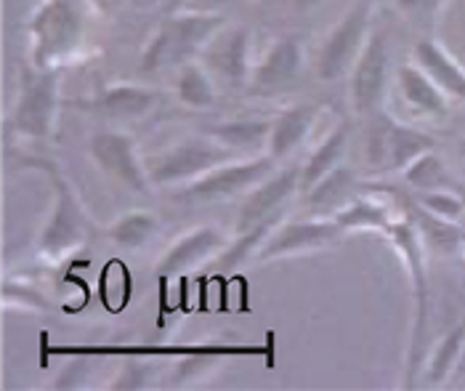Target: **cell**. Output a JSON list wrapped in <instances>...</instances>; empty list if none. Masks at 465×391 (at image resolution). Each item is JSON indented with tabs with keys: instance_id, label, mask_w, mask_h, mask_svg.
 Instances as JSON below:
<instances>
[{
	"instance_id": "16",
	"label": "cell",
	"mask_w": 465,
	"mask_h": 391,
	"mask_svg": "<svg viewBox=\"0 0 465 391\" xmlns=\"http://www.w3.org/2000/svg\"><path fill=\"white\" fill-rule=\"evenodd\" d=\"M226 246H229V237L221 226L203 224L181 235L179 240L163 253V258L157 261V272L160 277H183L194 272L197 266H203L205 261H215Z\"/></svg>"
},
{
	"instance_id": "28",
	"label": "cell",
	"mask_w": 465,
	"mask_h": 391,
	"mask_svg": "<svg viewBox=\"0 0 465 391\" xmlns=\"http://www.w3.org/2000/svg\"><path fill=\"white\" fill-rule=\"evenodd\" d=\"M401 178L410 189L415 192H429V189H450L455 186V178L450 176L444 160L436 155V149H429L423 152L420 157H415L404 171H401ZM458 189V186H455Z\"/></svg>"
},
{
	"instance_id": "20",
	"label": "cell",
	"mask_w": 465,
	"mask_h": 391,
	"mask_svg": "<svg viewBox=\"0 0 465 391\" xmlns=\"http://www.w3.org/2000/svg\"><path fill=\"white\" fill-rule=\"evenodd\" d=\"M412 59L429 72L452 102L465 105V67L436 37H420L412 48Z\"/></svg>"
},
{
	"instance_id": "37",
	"label": "cell",
	"mask_w": 465,
	"mask_h": 391,
	"mask_svg": "<svg viewBox=\"0 0 465 391\" xmlns=\"http://www.w3.org/2000/svg\"><path fill=\"white\" fill-rule=\"evenodd\" d=\"M232 3H237V0H181V5L189 11H211V14H218L221 8H226Z\"/></svg>"
},
{
	"instance_id": "22",
	"label": "cell",
	"mask_w": 465,
	"mask_h": 391,
	"mask_svg": "<svg viewBox=\"0 0 465 391\" xmlns=\"http://www.w3.org/2000/svg\"><path fill=\"white\" fill-rule=\"evenodd\" d=\"M346 152H349V128L346 125H335L327 136H322V142L312 149V155L301 165V192L306 195L330 171L343 165L346 163Z\"/></svg>"
},
{
	"instance_id": "30",
	"label": "cell",
	"mask_w": 465,
	"mask_h": 391,
	"mask_svg": "<svg viewBox=\"0 0 465 391\" xmlns=\"http://www.w3.org/2000/svg\"><path fill=\"white\" fill-rule=\"evenodd\" d=\"M280 218H272V221H263L258 226H252L248 232H237V237L223 248V253L215 258V266L218 269H234V266H242L248 261H255L258 250L263 246V240L269 237V232L274 229Z\"/></svg>"
},
{
	"instance_id": "38",
	"label": "cell",
	"mask_w": 465,
	"mask_h": 391,
	"mask_svg": "<svg viewBox=\"0 0 465 391\" xmlns=\"http://www.w3.org/2000/svg\"><path fill=\"white\" fill-rule=\"evenodd\" d=\"M450 386H465V346H463V355H460V362H458V367H455V373H452Z\"/></svg>"
},
{
	"instance_id": "41",
	"label": "cell",
	"mask_w": 465,
	"mask_h": 391,
	"mask_svg": "<svg viewBox=\"0 0 465 391\" xmlns=\"http://www.w3.org/2000/svg\"><path fill=\"white\" fill-rule=\"evenodd\" d=\"M460 250H463V256H465V229H463V246H460Z\"/></svg>"
},
{
	"instance_id": "32",
	"label": "cell",
	"mask_w": 465,
	"mask_h": 391,
	"mask_svg": "<svg viewBox=\"0 0 465 391\" xmlns=\"http://www.w3.org/2000/svg\"><path fill=\"white\" fill-rule=\"evenodd\" d=\"M160 365L154 359H142V356H131L120 365V370L112 376L107 384L109 391H143L160 386Z\"/></svg>"
},
{
	"instance_id": "7",
	"label": "cell",
	"mask_w": 465,
	"mask_h": 391,
	"mask_svg": "<svg viewBox=\"0 0 465 391\" xmlns=\"http://www.w3.org/2000/svg\"><path fill=\"white\" fill-rule=\"evenodd\" d=\"M372 27H375V0H357L322 40L314 56L317 77L322 83L349 77Z\"/></svg>"
},
{
	"instance_id": "8",
	"label": "cell",
	"mask_w": 465,
	"mask_h": 391,
	"mask_svg": "<svg viewBox=\"0 0 465 391\" xmlns=\"http://www.w3.org/2000/svg\"><path fill=\"white\" fill-rule=\"evenodd\" d=\"M59 75L56 70H40L27 65L19 77V96L11 115V131L25 139L43 142L56 128L59 112Z\"/></svg>"
},
{
	"instance_id": "15",
	"label": "cell",
	"mask_w": 465,
	"mask_h": 391,
	"mask_svg": "<svg viewBox=\"0 0 465 391\" xmlns=\"http://www.w3.org/2000/svg\"><path fill=\"white\" fill-rule=\"evenodd\" d=\"M306 67V45L295 35H282L269 43V48L258 56L251 72L252 94H274L292 85Z\"/></svg>"
},
{
	"instance_id": "11",
	"label": "cell",
	"mask_w": 465,
	"mask_h": 391,
	"mask_svg": "<svg viewBox=\"0 0 465 391\" xmlns=\"http://www.w3.org/2000/svg\"><path fill=\"white\" fill-rule=\"evenodd\" d=\"M346 232L332 216H312V218H287L277 221L269 237L255 256V264L282 261L290 256H303L314 250L330 248L338 243Z\"/></svg>"
},
{
	"instance_id": "26",
	"label": "cell",
	"mask_w": 465,
	"mask_h": 391,
	"mask_svg": "<svg viewBox=\"0 0 465 391\" xmlns=\"http://www.w3.org/2000/svg\"><path fill=\"white\" fill-rule=\"evenodd\" d=\"M354 192H357V171L343 163L335 171H330L314 189H309L306 197H309L312 214L317 211V216H332L349 200H354Z\"/></svg>"
},
{
	"instance_id": "33",
	"label": "cell",
	"mask_w": 465,
	"mask_h": 391,
	"mask_svg": "<svg viewBox=\"0 0 465 391\" xmlns=\"http://www.w3.org/2000/svg\"><path fill=\"white\" fill-rule=\"evenodd\" d=\"M412 200H415L420 208H426L429 214L441 216V218H447V221H458V224H460L465 218V200L455 186H450V189L415 192Z\"/></svg>"
},
{
	"instance_id": "36",
	"label": "cell",
	"mask_w": 465,
	"mask_h": 391,
	"mask_svg": "<svg viewBox=\"0 0 465 391\" xmlns=\"http://www.w3.org/2000/svg\"><path fill=\"white\" fill-rule=\"evenodd\" d=\"M399 14L412 25H430L450 0H394Z\"/></svg>"
},
{
	"instance_id": "35",
	"label": "cell",
	"mask_w": 465,
	"mask_h": 391,
	"mask_svg": "<svg viewBox=\"0 0 465 391\" xmlns=\"http://www.w3.org/2000/svg\"><path fill=\"white\" fill-rule=\"evenodd\" d=\"M91 376H94V359H91V356H72V359H67V362L62 365V370L56 373V378H54L51 389H59V391L85 389V386H88V381H91Z\"/></svg>"
},
{
	"instance_id": "29",
	"label": "cell",
	"mask_w": 465,
	"mask_h": 391,
	"mask_svg": "<svg viewBox=\"0 0 465 391\" xmlns=\"http://www.w3.org/2000/svg\"><path fill=\"white\" fill-rule=\"evenodd\" d=\"M157 226H160V221H157L154 214H149V211H131V214H123L120 218H114L109 224L107 235L114 246L136 250L157 235Z\"/></svg>"
},
{
	"instance_id": "24",
	"label": "cell",
	"mask_w": 465,
	"mask_h": 391,
	"mask_svg": "<svg viewBox=\"0 0 465 391\" xmlns=\"http://www.w3.org/2000/svg\"><path fill=\"white\" fill-rule=\"evenodd\" d=\"M396 216L399 214H394L378 197H354L343 208H338L332 218L341 224L343 232H381V235H386Z\"/></svg>"
},
{
	"instance_id": "17",
	"label": "cell",
	"mask_w": 465,
	"mask_h": 391,
	"mask_svg": "<svg viewBox=\"0 0 465 391\" xmlns=\"http://www.w3.org/2000/svg\"><path fill=\"white\" fill-rule=\"evenodd\" d=\"M396 91L410 109L418 117L441 120L450 115V96L439 88V83L423 70L415 59H407L396 67Z\"/></svg>"
},
{
	"instance_id": "5",
	"label": "cell",
	"mask_w": 465,
	"mask_h": 391,
	"mask_svg": "<svg viewBox=\"0 0 465 391\" xmlns=\"http://www.w3.org/2000/svg\"><path fill=\"white\" fill-rule=\"evenodd\" d=\"M242 155L232 152L229 146L218 144L213 136H189L181 142L171 144L160 155L146 160V174L152 186L157 189H171V186H186L194 178L205 176L218 165L237 160Z\"/></svg>"
},
{
	"instance_id": "9",
	"label": "cell",
	"mask_w": 465,
	"mask_h": 391,
	"mask_svg": "<svg viewBox=\"0 0 465 391\" xmlns=\"http://www.w3.org/2000/svg\"><path fill=\"white\" fill-rule=\"evenodd\" d=\"M277 168H280V163L269 152L237 157V160H229L213 171H208L205 176L194 178L192 184L179 186V192H173V197L183 200V203H197V206L232 200V197L248 195L255 184L272 176Z\"/></svg>"
},
{
	"instance_id": "10",
	"label": "cell",
	"mask_w": 465,
	"mask_h": 391,
	"mask_svg": "<svg viewBox=\"0 0 465 391\" xmlns=\"http://www.w3.org/2000/svg\"><path fill=\"white\" fill-rule=\"evenodd\" d=\"M391 80V37L386 27H372L357 65L349 75V99L359 117L383 109V96Z\"/></svg>"
},
{
	"instance_id": "2",
	"label": "cell",
	"mask_w": 465,
	"mask_h": 391,
	"mask_svg": "<svg viewBox=\"0 0 465 391\" xmlns=\"http://www.w3.org/2000/svg\"><path fill=\"white\" fill-rule=\"evenodd\" d=\"M226 27V16L211 11H189L168 16L142 54V72H160L203 56L208 43Z\"/></svg>"
},
{
	"instance_id": "23",
	"label": "cell",
	"mask_w": 465,
	"mask_h": 391,
	"mask_svg": "<svg viewBox=\"0 0 465 391\" xmlns=\"http://www.w3.org/2000/svg\"><path fill=\"white\" fill-rule=\"evenodd\" d=\"M404 200V211L415 221V226L420 229V237L426 243V248L436 250L441 256H452L455 250L463 246V229L458 221H447L441 216L429 214L426 208H420L412 197H401Z\"/></svg>"
},
{
	"instance_id": "39",
	"label": "cell",
	"mask_w": 465,
	"mask_h": 391,
	"mask_svg": "<svg viewBox=\"0 0 465 391\" xmlns=\"http://www.w3.org/2000/svg\"><path fill=\"white\" fill-rule=\"evenodd\" d=\"M287 5H292V8H314V5H320V3H324V0H285Z\"/></svg>"
},
{
	"instance_id": "18",
	"label": "cell",
	"mask_w": 465,
	"mask_h": 391,
	"mask_svg": "<svg viewBox=\"0 0 465 391\" xmlns=\"http://www.w3.org/2000/svg\"><path fill=\"white\" fill-rule=\"evenodd\" d=\"M157 105H160V94L154 88L136 85V83H114V85L102 88L94 99L80 102L83 109H94V112L114 117V120L146 117Z\"/></svg>"
},
{
	"instance_id": "1",
	"label": "cell",
	"mask_w": 465,
	"mask_h": 391,
	"mask_svg": "<svg viewBox=\"0 0 465 391\" xmlns=\"http://www.w3.org/2000/svg\"><path fill=\"white\" fill-rule=\"evenodd\" d=\"M386 237L399 250V256L407 266L410 287H412V327H410V346H407V367H404L407 381H404V386L415 389L420 384V373L426 365V333H429L430 315V283L429 269H426L429 248L420 237V229L415 226V221L407 216V211L396 216Z\"/></svg>"
},
{
	"instance_id": "31",
	"label": "cell",
	"mask_w": 465,
	"mask_h": 391,
	"mask_svg": "<svg viewBox=\"0 0 465 391\" xmlns=\"http://www.w3.org/2000/svg\"><path fill=\"white\" fill-rule=\"evenodd\" d=\"M215 367H218V356L213 355L183 356V359H179L171 370H165V373H163V378H160V389H168V391L192 389V386H197V384L208 381Z\"/></svg>"
},
{
	"instance_id": "21",
	"label": "cell",
	"mask_w": 465,
	"mask_h": 391,
	"mask_svg": "<svg viewBox=\"0 0 465 391\" xmlns=\"http://www.w3.org/2000/svg\"><path fill=\"white\" fill-rule=\"evenodd\" d=\"M274 117H234L221 120L208 128V136L215 142L229 146L232 152L248 157V155H263L269 149Z\"/></svg>"
},
{
	"instance_id": "6",
	"label": "cell",
	"mask_w": 465,
	"mask_h": 391,
	"mask_svg": "<svg viewBox=\"0 0 465 391\" xmlns=\"http://www.w3.org/2000/svg\"><path fill=\"white\" fill-rule=\"evenodd\" d=\"M27 30L33 40V65L56 70L80 48L83 14L74 0H43Z\"/></svg>"
},
{
	"instance_id": "27",
	"label": "cell",
	"mask_w": 465,
	"mask_h": 391,
	"mask_svg": "<svg viewBox=\"0 0 465 391\" xmlns=\"http://www.w3.org/2000/svg\"><path fill=\"white\" fill-rule=\"evenodd\" d=\"M173 94L183 107L211 109L215 105V77L200 59L186 62L176 72Z\"/></svg>"
},
{
	"instance_id": "12",
	"label": "cell",
	"mask_w": 465,
	"mask_h": 391,
	"mask_svg": "<svg viewBox=\"0 0 465 391\" xmlns=\"http://www.w3.org/2000/svg\"><path fill=\"white\" fill-rule=\"evenodd\" d=\"M88 152H91L94 163L120 186H125L136 195H143L152 189L146 163H142V157H139L134 136H128L125 131H114V128L94 131L91 142H88Z\"/></svg>"
},
{
	"instance_id": "14",
	"label": "cell",
	"mask_w": 465,
	"mask_h": 391,
	"mask_svg": "<svg viewBox=\"0 0 465 391\" xmlns=\"http://www.w3.org/2000/svg\"><path fill=\"white\" fill-rule=\"evenodd\" d=\"M252 33L245 25H229L208 43L200 62L211 70L215 80H223L232 88L251 83L252 72Z\"/></svg>"
},
{
	"instance_id": "4",
	"label": "cell",
	"mask_w": 465,
	"mask_h": 391,
	"mask_svg": "<svg viewBox=\"0 0 465 391\" xmlns=\"http://www.w3.org/2000/svg\"><path fill=\"white\" fill-rule=\"evenodd\" d=\"M40 168L51 178V214L40 232L37 253L45 261H62L80 246H85L88 218L64 174L48 160H40Z\"/></svg>"
},
{
	"instance_id": "19",
	"label": "cell",
	"mask_w": 465,
	"mask_h": 391,
	"mask_svg": "<svg viewBox=\"0 0 465 391\" xmlns=\"http://www.w3.org/2000/svg\"><path fill=\"white\" fill-rule=\"evenodd\" d=\"M322 109L317 105H309V102H301V105H292V107L282 109L277 117H274V125H272V139H269V155L282 163L287 160L292 152H298L306 139L314 134V125L320 120Z\"/></svg>"
},
{
	"instance_id": "13",
	"label": "cell",
	"mask_w": 465,
	"mask_h": 391,
	"mask_svg": "<svg viewBox=\"0 0 465 391\" xmlns=\"http://www.w3.org/2000/svg\"><path fill=\"white\" fill-rule=\"evenodd\" d=\"M301 192V165L292 168H277L272 176H266L261 184H255L248 195H242V203L237 208L234 226L237 232H248L252 226L280 218L282 208Z\"/></svg>"
},
{
	"instance_id": "25",
	"label": "cell",
	"mask_w": 465,
	"mask_h": 391,
	"mask_svg": "<svg viewBox=\"0 0 465 391\" xmlns=\"http://www.w3.org/2000/svg\"><path fill=\"white\" fill-rule=\"evenodd\" d=\"M465 346V322L452 327L436 346L433 352L426 356V365H423V373H420V384L423 386H447L452 381V373L460 362V355H463Z\"/></svg>"
},
{
	"instance_id": "34",
	"label": "cell",
	"mask_w": 465,
	"mask_h": 391,
	"mask_svg": "<svg viewBox=\"0 0 465 391\" xmlns=\"http://www.w3.org/2000/svg\"><path fill=\"white\" fill-rule=\"evenodd\" d=\"M3 304L5 306H14V309H22V312H48L51 309V301L33 287V285L25 283H5L3 285Z\"/></svg>"
},
{
	"instance_id": "40",
	"label": "cell",
	"mask_w": 465,
	"mask_h": 391,
	"mask_svg": "<svg viewBox=\"0 0 465 391\" xmlns=\"http://www.w3.org/2000/svg\"><path fill=\"white\" fill-rule=\"evenodd\" d=\"M458 152H460V155H463V157H465V136H463V139H460V142H458Z\"/></svg>"
},
{
	"instance_id": "3",
	"label": "cell",
	"mask_w": 465,
	"mask_h": 391,
	"mask_svg": "<svg viewBox=\"0 0 465 391\" xmlns=\"http://www.w3.org/2000/svg\"><path fill=\"white\" fill-rule=\"evenodd\" d=\"M364 120V163L372 174H401L415 157L436 149V139L430 134L396 120L386 109H378Z\"/></svg>"
}]
</instances>
